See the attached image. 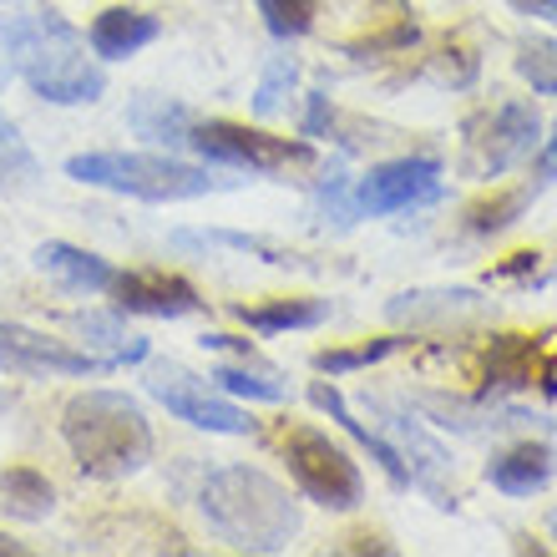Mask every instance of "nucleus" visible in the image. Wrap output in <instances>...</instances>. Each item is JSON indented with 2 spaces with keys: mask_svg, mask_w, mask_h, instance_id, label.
<instances>
[{
  "mask_svg": "<svg viewBox=\"0 0 557 557\" xmlns=\"http://www.w3.org/2000/svg\"><path fill=\"white\" fill-rule=\"evenodd\" d=\"M76 330L87 339V350L102 360V370H127L147 360V339L122 330V309H112V314H76Z\"/></svg>",
  "mask_w": 557,
  "mask_h": 557,
  "instance_id": "nucleus-19",
  "label": "nucleus"
},
{
  "mask_svg": "<svg viewBox=\"0 0 557 557\" xmlns=\"http://www.w3.org/2000/svg\"><path fill=\"white\" fill-rule=\"evenodd\" d=\"M238 320L259 330V335H278V330H314V324L330 320V299H264V305H238Z\"/></svg>",
  "mask_w": 557,
  "mask_h": 557,
  "instance_id": "nucleus-24",
  "label": "nucleus"
},
{
  "mask_svg": "<svg viewBox=\"0 0 557 557\" xmlns=\"http://www.w3.org/2000/svg\"><path fill=\"white\" fill-rule=\"evenodd\" d=\"M305 137H335V107H330V97H324V91H309Z\"/></svg>",
  "mask_w": 557,
  "mask_h": 557,
  "instance_id": "nucleus-33",
  "label": "nucleus"
},
{
  "mask_svg": "<svg viewBox=\"0 0 557 557\" xmlns=\"http://www.w3.org/2000/svg\"><path fill=\"white\" fill-rule=\"evenodd\" d=\"M36 173H41L36 152L26 147V137L15 133V122L0 112V193L30 188V183H36Z\"/></svg>",
  "mask_w": 557,
  "mask_h": 557,
  "instance_id": "nucleus-27",
  "label": "nucleus"
},
{
  "mask_svg": "<svg viewBox=\"0 0 557 557\" xmlns=\"http://www.w3.org/2000/svg\"><path fill=\"white\" fill-rule=\"evenodd\" d=\"M188 147L203 152L208 162H223V168H249V173H269V177H289L305 173L320 162L309 137H274L264 127H244V122H193Z\"/></svg>",
  "mask_w": 557,
  "mask_h": 557,
  "instance_id": "nucleus-6",
  "label": "nucleus"
},
{
  "mask_svg": "<svg viewBox=\"0 0 557 557\" xmlns=\"http://www.w3.org/2000/svg\"><path fill=\"white\" fill-rule=\"evenodd\" d=\"M203 522L234 553H284L299 537V502L259 467H219L198 492Z\"/></svg>",
  "mask_w": 557,
  "mask_h": 557,
  "instance_id": "nucleus-2",
  "label": "nucleus"
},
{
  "mask_svg": "<svg viewBox=\"0 0 557 557\" xmlns=\"http://www.w3.org/2000/svg\"><path fill=\"white\" fill-rule=\"evenodd\" d=\"M0 512L15 522H46L57 512V486L36 467H5L0 471Z\"/></svg>",
  "mask_w": 557,
  "mask_h": 557,
  "instance_id": "nucleus-21",
  "label": "nucleus"
},
{
  "mask_svg": "<svg viewBox=\"0 0 557 557\" xmlns=\"http://www.w3.org/2000/svg\"><path fill=\"white\" fill-rule=\"evenodd\" d=\"M274 446H278V456L289 461V476L299 482V492H305L314 507H324V512H355V507L366 502V476H360V467H355L350 451L335 446L324 431L284 421L274 431Z\"/></svg>",
  "mask_w": 557,
  "mask_h": 557,
  "instance_id": "nucleus-5",
  "label": "nucleus"
},
{
  "mask_svg": "<svg viewBox=\"0 0 557 557\" xmlns=\"http://www.w3.org/2000/svg\"><path fill=\"white\" fill-rule=\"evenodd\" d=\"M112 305L122 314H152V320H183V314H198L203 299L183 274H168V269H127V274L112 278Z\"/></svg>",
  "mask_w": 557,
  "mask_h": 557,
  "instance_id": "nucleus-13",
  "label": "nucleus"
},
{
  "mask_svg": "<svg viewBox=\"0 0 557 557\" xmlns=\"http://www.w3.org/2000/svg\"><path fill=\"white\" fill-rule=\"evenodd\" d=\"M66 177L107 188L122 198H143V203H188L203 193L234 188L238 177H213L198 162L168 158V152H76L66 158Z\"/></svg>",
  "mask_w": 557,
  "mask_h": 557,
  "instance_id": "nucleus-4",
  "label": "nucleus"
},
{
  "mask_svg": "<svg viewBox=\"0 0 557 557\" xmlns=\"http://www.w3.org/2000/svg\"><path fill=\"white\" fill-rule=\"evenodd\" d=\"M537 264H543V253H537V249L512 253V264H502L492 278H528V274H537Z\"/></svg>",
  "mask_w": 557,
  "mask_h": 557,
  "instance_id": "nucleus-35",
  "label": "nucleus"
},
{
  "mask_svg": "<svg viewBox=\"0 0 557 557\" xmlns=\"http://www.w3.org/2000/svg\"><path fill=\"white\" fill-rule=\"evenodd\" d=\"M0 370L5 375H102V360L66 339L0 320Z\"/></svg>",
  "mask_w": 557,
  "mask_h": 557,
  "instance_id": "nucleus-12",
  "label": "nucleus"
},
{
  "mask_svg": "<svg viewBox=\"0 0 557 557\" xmlns=\"http://www.w3.org/2000/svg\"><path fill=\"white\" fill-rule=\"evenodd\" d=\"M486 299L476 289H416L391 299V320L400 324H431V320H461V314H482Z\"/></svg>",
  "mask_w": 557,
  "mask_h": 557,
  "instance_id": "nucleus-22",
  "label": "nucleus"
},
{
  "mask_svg": "<svg viewBox=\"0 0 557 557\" xmlns=\"http://www.w3.org/2000/svg\"><path fill=\"white\" fill-rule=\"evenodd\" d=\"M21 553H26V547L15 543V537H5V532H0V557H21Z\"/></svg>",
  "mask_w": 557,
  "mask_h": 557,
  "instance_id": "nucleus-38",
  "label": "nucleus"
},
{
  "mask_svg": "<svg viewBox=\"0 0 557 557\" xmlns=\"http://www.w3.org/2000/svg\"><path fill=\"white\" fill-rule=\"evenodd\" d=\"M66 451L97 482H122L152 461V425L143 406L122 391H82L61 411Z\"/></svg>",
  "mask_w": 557,
  "mask_h": 557,
  "instance_id": "nucleus-3",
  "label": "nucleus"
},
{
  "mask_svg": "<svg viewBox=\"0 0 557 557\" xmlns=\"http://www.w3.org/2000/svg\"><path fill=\"white\" fill-rule=\"evenodd\" d=\"M476 381L482 391L502 396V391H543V396H557V360L547 339L532 335H492L476 355Z\"/></svg>",
  "mask_w": 557,
  "mask_h": 557,
  "instance_id": "nucleus-11",
  "label": "nucleus"
},
{
  "mask_svg": "<svg viewBox=\"0 0 557 557\" xmlns=\"http://www.w3.org/2000/svg\"><path fill=\"white\" fill-rule=\"evenodd\" d=\"M345 553H396V547L385 543V537H366V532H355V537H345Z\"/></svg>",
  "mask_w": 557,
  "mask_h": 557,
  "instance_id": "nucleus-37",
  "label": "nucleus"
},
{
  "mask_svg": "<svg viewBox=\"0 0 557 557\" xmlns=\"http://www.w3.org/2000/svg\"><path fill=\"white\" fill-rule=\"evenodd\" d=\"M193 112L162 91H137L133 107H127V127H133L143 143L152 147H188V133H193Z\"/></svg>",
  "mask_w": 557,
  "mask_h": 557,
  "instance_id": "nucleus-17",
  "label": "nucleus"
},
{
  "mask_svg": "<svg viewBox=\"0 0 557 557\" xmlns=\"http://www.w3.org/2000/svg\"><path fill=\"white\" fill-rule=\"evenodd\" d=\"M294 82H299V66H294L289 57H274L264 66V82H259V91H253V112H259V117H274V112H284V97L294 91Z\"/></svg>",
  "mask_w": 557,
  "mask_h": 557,
  "instance_id": "nucleus-31",
  "label": "nucleus"
},
{
  "mask_svg": "<svg viewBox=\"0 0 557 557\" xmlns=\"http://www.w3.org/2000/svg\"><path fill=\"white\" fill-rule=\"evenodd\" d=\"M476 72H482V57H476L467 41L441 46V57L431 61V76H436L441 87H471V82H476Z\"/></svg>",
  "mask_w": 557,
  "mask_h": 557,
  "instance_id": "nucleus-32",
  "label": "nucleus"
},
{
  "mask_svg": "<svg viewBox=\"0 0 557 557\" xmlns=\"http://www.w3.org/2000/svg\"><path fill=\"white\" fill-rule=\"evenodd\" d=\"M36 269H46L61 289H76V294H107L112 289V278H117V269L107 264L102 253L61 244V238H51V244L36 249Z\"/></svg>",
  "mask_w": 557,
  "mask_h": 557,
  "instance_id": "nucleus-16",
  "label": "nucleus"
},
{
  "mask_svg": "<svg viewBox=\"0 0 557 557\" xmlns=\"http://www.w3.org/2000/svg\"><path fill=\"white\" fill-rule=\"evenodd\" d=\"M446 168L436 152H411V158L375 162L360 183L350 188V203L360 219H391V213H411V208L436 203L446 193Z\"/></svg>",
  "mask_w": 557,
  "mask_h": 557,
  "instance_id": "nucleus-9",
  "label": "nucleus"
},
{
  "mask_svg": "<svg viewBox=\"0 0 557 557\" xmlns=\"http://www.w3.org/2000/svg\"><path fill=\"white\" fill-rule=\"evenodd\" d=\"M162 36V15L143 11V5H107L97 21H91V57L102 61H127L137 57L143 46H152Z\"/></svg>",
  "mask_w": 557,
  "mask_h": 557,
  "instance_id": "nucleus-15",
  "label": "nucleus"
},
{
  "mask_svg": "<svg viewBox=\"0 0 557 557\" xmlns=\"http://www.w3.org/2000/svg\"><path fill=\"white\" fill-rule=\"evenodd\" d=\"M517 15H532V21H547V26H557V0H507Z\"/></svg>",
  "mask_w": 557,
  "mask_h": 557,
  "instance_id": "nucleus-36",
  "label": "nucleus"
},
{
  "mask_svg": "<svg viewBox=\"0 0 557 557\" xmlns=\"http://www.w3.org/2000/svg\"><path fill=\"white\" fill-rule=\"evenodd\" d=\"M259 15H264L269 36H278V41H294V36H305V30L314 26L320 0H259Z\"/></svg>",
  "mask_w": 557,
  "mask_h": 557,
  "instance_id": "nucleus-30",
  "label": "nucleus"
},
{
  "mask_svg": "<svg viewBox=\"0 0 557 557\" xmlns=\"http://www.w3.org/2000/svg\"><path fill=\"white\" fill-rule=\"evenodd\" d=\"M309 400H314V406H320V411L330 416V421H339V425H345V431H350V436L360 441V446H366V451L375 456V461H381V471H385V476H391V486H411V476H406V467H400V456L391 451V446H385V441L375 436V431H370V425L350 411V400L339 396V385H330V381H314V385H309Z\"/></svg>",
  "mask_w": 557,
  "mask_h": 557,
  "instance_id": "nucleus-18",
  "label": "nucleus"
},
{
  "mask_svg": "<svg viewBox=\"0 0 557 557\" xmlns=\"http://www.w3.org/2000/svg\"><path fill=\"white\" fill-rule=\"evenodd\" d=\"M314 213H324V223L335 219V228H350L360 219L350 203V177L339 162H330V173H320V183H314Z\"/></svg>",
  "mask_w": 557,
  "mask_h": 557,
  "instance_id": "nucleus-29",
  "label": "nucleus"
},
{
  "mask_svg": "<svg viewBox=\"0 0 557 557\" xmlns=\"http://www.w3.org/2000/svg\"><path fill=\"white\" fill-rule=\"evenodd\" d=\"M366 411L375 416L370 421V431L391 446V451L400 456V467H406V476H411V486H421V492H431L436 497V507H456L451 497H446V476H451V451L441 446L431 431H425L421 421H411V416L391 411L385 400H366Z\"/></svg>",
  "mask_w": 557,
  "mask_h": 557,
  "instance_id": "nucleus-10",
  "label": "nucleus"
},
{
  "mask_svg": "<svg viewBox=\"0 0 557 557\" xmlns=\"http://www.w3.org/2000/svg\"><path fill=\"white\" fill-rule=\"evenodd\" d=\"M486 482L507 497H537L557 482V446L553 441H517L486 461Z\"/></svg>",
  "mask_w": 557,
  "mask_h": 557,
  "instance_id": "nucleus-14",
  "label": "nucleus"
},
{
  "mask_svg": "<svg viewBox=\"0 0 557 557\" xmlns=\"http://www.w3.org/2000/svg\"><path fill=\"white\" fill-rule=\"evenodd\" d=\"M517 76H522L537 97H557V41L553 36L517 41Z\"/></svg>",
  "mask_w": 557,
  "mask_h": 557,
  "instance_id": "nucleus-28",
  "label": "nucleus"
},
{
  "mask_svg": "<svg viewBox=\"0 0 557 557\" xmlns=\"http://www.w3.org/2000/svg\"><path fill=\"white\" fill-rule=\"evenodd\" d=\"M208 381L219 385L223 396H244V400H269V406H278V400L289 396V385L278 381L269 366H253L249 360L244 366H219V370H208Z\"/></svg>",
  "mask_w": 557,
  "mask_h": 557,
  "instance_id": "nucleus-26",
  "label": "nucleus"
},
{
  "mask_svg": "<svg viewBox=\"0 0 557 557\" xmlns=\"http://www.w3.org/2000/svg\"><path fill=\"white\" fill-rule=\"evenodd\" d=\"M532 193H537V183H517V188H492L482 193V198H471L467 208H461V228H467L471 238H497L507 234L522 213H528Z\"/></svg>",
  "mask_w": 557,
  "mask_h": 557,
  "instance_id": "nucleus-20",
  "label": "nucleus"
},
{
  "mask_svg": "<svg viewBox=\"0 0 557 557\" xmlns=\"http://www.w3.org/2000/svg\"><path fill=\"white\" fill-rule=\"evenodd\" d=\"M168 244H177V249H234V253L259 259V264L299 269V253L294 249H278L274 238H259V234H234V228H177Z\"/></svg>",
  "mask_w": 557,
  "mask_h": 557,
  "instance_id": "nucleus-23",
  "label": "nucleus"
},
{
  "mask_svg": "<svg viewBox=\"0 0 557 557\" xmlns=\"http://www.w3.org/2000/svg\"><path fill=\"white\" fill-rule=\"evenodd\" d=\"M147 396L162 400L177 421L198 425V431H213V436H253L259 431V421L234 396H223L208 375H193L177 360H152L147 366Z\"/></svg>",
  "mask_w": 557,
  "mask_h": 557,
  "instance_id": "nucleus-8",
  "label": "nucleus"
},
{
  "mask_svg": "<svg viewBox=\"0 0 557 557\" xmlns=\"http://www.w3.org/2000/svg\"><path fill=\"white\" fill-rule=\"evenodd\" d=\"M406 345H411L406 335H381V339H360V345H335V350L314 355V370H320V375H350V370L381 366V360L400 355Z\"/></svg>",
  "mask_w": 557,
  "mask_h": 557,
  "instance_id": "nucleus-25",
  "label": "nucleus"
},
{
  "mask_svg": "<svg viewBox=\"0 0 557 557\" xmlns=\"http://www.w3.org/2000/svg\"><path fill=\"white\" fill-rule=\"evenodd\" d=\"M543 143V117L532 102H497L471 112L461 127V173L486 183L502 177L512 162H522L532 147Z\"/></svg>",
  "mask_w": 557,
  "mask_h": 557,
  "instance_id": "nucleus-7",
  "label": "nucleus"
},
{
  "mask_svg": "<svg viewBox=\"0 0 557 557\" xmlns=\"http://www.w3.org/2000/svg\"><path fill=\"white\" fill-rule=\"evenodd\" d=\"M532 183H537V188L557 183V122H553V137H543V143H537V168H532Z\"/></svg>",
  "mask_w": 557,
  "mask_h": 557,
  "instance_id": "nucleus-34",
  "label": "nucleus"
},
{
  "mask_svg": "<svg viewBox=\"0 0 557 557\" xmlns=\"http://www.w3.org/2000/svg\"><path fill=\"white\" fill-rule=\"evenodd\" d=\"M0 61L51 107H91L107 91V72L87 57V36L46 5L0 21Z\"/></svg>",
  "mask_w": 557,
  "mask_h": 557,
  "instance_id": "nucleus-1",
  "label": "nucleus"
}]
</instances>
